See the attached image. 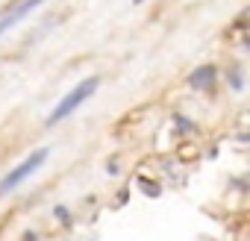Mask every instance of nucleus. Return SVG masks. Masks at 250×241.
I'll return each instance as SVG.
<instances>
[{
    "label": "nucleus",
    "instance_id": "obj_1",
    "mask_svg": "<svg viewBox=\"0 0 250 241\" xmlns=\"http://www.w3.org/2000/svg\"><path fill=\"white\" fill-rule=\"evenodd\" d=\"M97 85H100V80H97V77H88V80L77 82V85H74V88H71V91H68V94L53 106V112L47 115V127H56L59 120H65L71 112H77V109H80V106H83V103L97 91Z\"/></svg>",
    "mask_w": 250,
    "mask_h": 241
},
{
    "label": "nucleus",
    "instance_id": "obj_2",
    "mask_svg": "<svg viewBox=\"0 0 250 241\" xmlns=\"http://www.w3.org/2000/svg\"><path fill=\"white\" fill-rule=\"evenodd\" d=\"M47 153H50L47 147H39V150H33V153H30V156H27L21 165H15V168H12V171L3 177V180H0V197H6V194H9V191H15V188H18V185H21L27 177H33V174H36V171L44 165Z\"/></svg>",
    "mask_w": 250,
    "mask_h": 241
},
{
    "label": "nucleus",
    "instance_id": "obj_3",
    "mask_svg": "<svg viewBox=\"0 0 250 241\" xmlns=\"http://www.w3.org/2000/svg\"><path fill=\"white\" fill-rule=\"evenodd\" d=\"M42 3H44V0H24L21 6H15L12 12H6L3 18H0V39H3V36H6V33H9L18 21H24V18H27L36 6H42Z\"/></svg>",
    "mask_w": 250,
    "mask_h": 241
},
{
    "label": "nucleus",
    "instance_id": "obj_4",
    "mask_svg": "<svg viewBox=\"0 0 250 241\" xmlns=\"http://www.w3.org/2000/svg\"><path fill=\"white\" fill-rule=\"evenodd\" d=\"M212 80H215V68H212V65H203V68H197V71L191 74V80H188V82H191L194 88H209V85H212Z\"/></svg>",
    "mask_w": 250,
    "mask_h": 241
},
{
    "label": "nucleus",
    "instance_id": "obj_5",
    "mask_svg": "<svg viewBox=\"0 0 250 241\" xmlns=\"http://www.w3.org/2000/svg\"><path fill=\"white\" fill-rule=\"evenodd\" d=\"M133 3H145V0H133Z\"/></svg>",
    "mask_w": 250,
    "mask_h": 241
}]
</instances>
